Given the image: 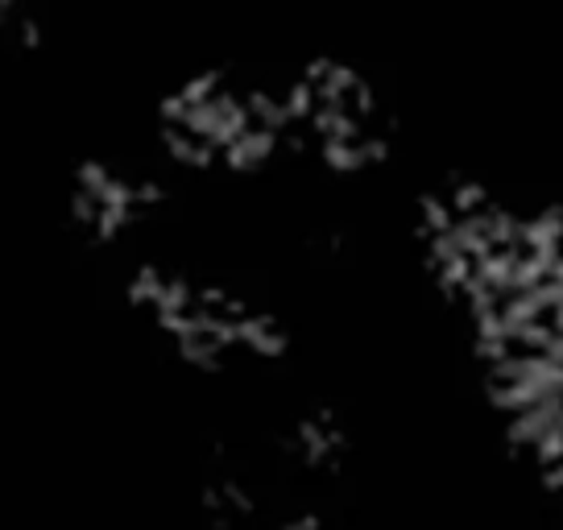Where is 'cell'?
Here are the masks:
<instances>
[{
	"label": "cell",
	"instance_id": "7a4b0ae2",
	"mask_svg": "<svg viewBox=\"0 0 563 530\" xmlns=\"http://www.w3.org/2000/svg\"><path fill=\"white\" fill-rule=\"evenodd\" d=\"M145 145L195 195L352 191L398 154L386 88L344 54L220 58L154 96Z\"/></svg>",
	"mask_w": 563,
	"mask_h": 530
},
{
	"label": "cell",
	"instance_id": "3957f363",
	"mask_svg": "<svg viewBox=\"0 0 563 530\" xmlns=\"http://www.w3.org/2000/svg\"><path fill=\"white\" fill-rule=\"evenodd\" d=\"M183 220L112 265L129 323L183 377L262 394L299 349V323L253 265L183 236Z\"/></svg>",
	"mask_w": 563,
	"mask_h": 530
},
{
	"label": "cell",
	"instance_id": "6da1fadb",
	"mask_svg": "<svg viewBox=\"0 0 563 530\" xmlns=\"http://www.w3.org/2000/svg\"><path fill=\"white\" fill-rule=\"evenodd\" d=\"M406 241L497 456L563 501V191L448 170L415 191Z\"/></svg>",
	"mask_w": 563,
	"mask_h": 530
}]
</instances>
